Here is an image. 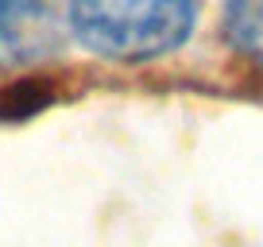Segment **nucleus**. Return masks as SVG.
<instances>
[{
    "mask_svg": "<svg viewBox=\"0 0 263 247\" xmlns=\"http://www.w3.org/2000/svg\"><path fill=\"white\" fill-rule=\"evenodd\" d=\"M201 0H70V31L108 62H155L186 47Z\"/></svg>",
    "mask_w": 263,
    "mask_h": 247,
    "instance_id": "f257e3e1",
    "label": "nucleus"
},
{
    "mask_svg": "<svg viewBox=\"0 0 263 247\" xmlns=\"http://www.w3.org/2000/svg\"><path fill=\"white\" fill-rule=\"evenodd\" d=\"M221 24L232 50L263 66V0H224Z\"/></svg>",
    "mask_w": 263,
    "mask_h": 247,
    "instance_id": "f03ea898",
    "label": "nucleus"
},
{
    "mask_svg": "<svg viewBox=\"0 0 263 247\" xmlns=\"http://www.w3.org/2000/svg\"><path fill=\"white\" fill-rule=\"evenodd\" d=\"M31 8H35V0H0V31H12Z\"/></svg>",
    "mask_w": 263,
    "mask_h": 247,
    "instance_id": "7ed1b4c3",
    "label": "nucleus"
}]
</instances>
